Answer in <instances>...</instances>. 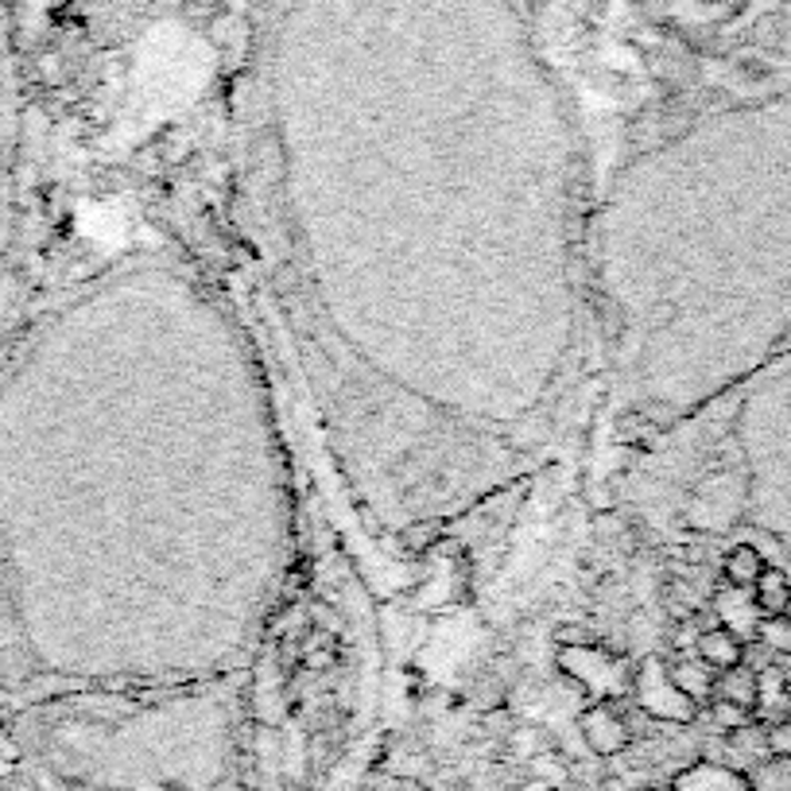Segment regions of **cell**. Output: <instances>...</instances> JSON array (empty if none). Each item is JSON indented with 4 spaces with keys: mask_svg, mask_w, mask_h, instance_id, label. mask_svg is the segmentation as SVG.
<instances>
[{
    "mask_svg": "<svg viewBox=\"0 0 791 791\" xmlns=\"http://www.w3.org/2000/svg\"><path fill=\"white\" fill-rule=\"evenodd\" d=\"M632 691H637V707L660 722H694L699 718V707L671 683V671L660 660L640 663V671L632 676Z\"/></svg>",
    "mask_w": 791,
    "mask_h": 791,
    "instance_id": "1",
    "label": "cell"
},
{
    "mask_svg": "<svg viewBox=\"0 0 791 791\" xmlns=\"http://www.w3.org/2000/svg\"><path fill=\"white\" fill-rule=\"evenodd\" d=\"M562 668L570 671V676L582 683V691H594V694H617L625 691V687L632 683V676H625L621 660H613V656L598 652L594 645L586 648H562Z\"/></svg>",
    "mask_w": 791,
    "mask_h": 791,
    "instance_id": "2",
    "label": "cell"
},
{
    "mask_svg": "<svg viewBox=\"0 0 791 791\" xmlns=\"http://www.w3.org/2000/svg\"><path fill=\"white\" fill-rule=\"evenodd\" d=\"M578 730H582V741L594 757H617L629 749L632 741V726L613 702H594V707L582 710L578 718Z\"/></svg>",
    "mask_w": 791,
    "mask_h": 791,
    "instance_id": "3",
    "label": "cell"
},
{
    "mask_svg": "<svg viewBox=\"0 0 791 791\" xmlns=\"http://www.w3.org/2000/svg\"><path fill=\"white\" fill-rule=\"evenodd\" d=\"M714 609H718V621H722V629L738 632L741 640H757V629H761V609H757L753 601V590H741V586H730L726 582L722 590H718L714 598Z\"/></svg>",
    "mask_w": 791,
    "mask_h": 791,
    "instance_id": "4",
    "label": "cell"
},
{
    "mask_svg": "<svg viewBox=\"0 0 791 791\" xmlns=\"http://www.w3.org/2000/svg\"><path fill=\"white\" fill-rule=\"evenodd\" d=\"M671 791H753L746 772L726 769V764H691L671 780Z\"/></svg>",
    "mask_w": 791,
    "mask_h": 791,
    "instance_id": "5",
    "label": "cell"
},
{
    "mask_svg": "<svg viewBox=\"0 0 791 791\" xmlns=\"http://www.w3.org/2000/svg\"><path fill=\"white\" fill-rule=\"evenodd\" d=\"M757 694H761V671L738 663V668H726L714 676V699L710 702H730V707L757 714Z\"/></svg>",
    "mask_w": 791,
    "mask_h": 791,
    "instance_id": "6",
    "label": "cell"
},
{
    "mask_svg": "<svg viewBox=\"0 0 791 791\" xmlns=\"http://www.w3.org/2000/svg\"><path fill=\"white\" fill-rule=\"evenodd\" d=\"M699 660H707L714 671H726V668H738V663H746V640L738 637V632L730 629H707L699 632Z\"/></svg>",
    "mask_w": 791,
    "mask_h": 791,
    "instance_id": "7",
    "label": "cell"
},
{
    "mask_svg": "<svg viewBox=\"0 0 791 791\" xmlns=\"http://www.w3.org/2000/svg\"><path fill=\"white\" fill-rule=\"evenodd\" d=\"M791 714V687L784 679V671L780 668H769L761 671V694H757V722L772 726L780 722V718Z\"/></svg>",
    "mask_w": 791,
    "mask_h": 791,
    "instance_id": "8",
    "label": "cell"
},
{
    "mask_svg": "<svg viewBox=\"0 0 791 791\" xmlns=\"http://www.w3.org/2000/svg\"><path fill=\"white\" fill-rule=\"evenodd\" d=\"M668 671H671V683H676L679 691H683L687 699L694 702V707H699V702L714 699V676H718V671L710 668L707 660H699V656H694V660H679L676 668H668Z\"/></svg>",
    "mask_w": 791,
    "mask_h": 791,
    "instance_id": "9",
    "label": "cell"
},
{
    "mask_svg": "<svg viewBox=\"0 0 791 791\" xmlns=\"http://www.w3.org/2000/svg\"><path fill=\"white\" fill-rule=\"evenodd\" d=\"M753 601H757V609H761V617L791 613V582H788L784 570L764 567V575L753 582Z\"/></svg>",
    "mask_w": 791,
    "mask_h": 791,
    "instance_id": "10",
    "label": "cell"
},
{
    "mask_svg": "<svg viewBox=\"0 0 791 791\" xmlns=\"http://www.w3.org/2000/svg\"><path fill=\"white\" fill-rule=\"evenodd\" d=\"M764 555L757 551V547H749V544H741V547H730L726 551V559H722V575H726V582L730 586H741V590H753V582L764 575Z\"/></svg>",
    "mask_w": 791,
    "mask_h": 791,
    "instance_id": "11",
    "label": "cell"
},
{
    "mask_svg": "<svg viewBox=\"0 0 791 791\" xmlns=\"http://www.w3.org/2000/svg\"><path fill=\"white\" fill-rule=\"evenodd\" d=\"M753 791H791V757H769L746 772Z\"/></svg>",
    "mask_w": 791,
    "mask_h": 791,
    "instance_id": "12",
    "label": "cell"
},
{
    "mask_svg": "<svg viewBox=\"0 0 791 791\" xmlns=\"http://www.w3.org/2000/svg\"><path fill=\"white\" fill-rule=\"evenodd\" d=\"M757 640L769 645L772 652H784L791 656V613H780V617H764L761 629H757Z\"/></svg>",
    "mask_w": 791,
    "mask_h": 791,
    "instance_id": "13",
    "label": "cell"
},
{
    "mask_svg": "<svg viewBox=\"0 0 791 791\" xmlns=\"http://www.w3.org/2000/svg\"><path fill=\"white\" fill-rule=\"evenodd\" d=\"M531 772H536V780L547 788H559L562 780H567V764L559 761V753H547V749H539V753L531 757Z\"/></svg>",
    "mask_w": 791,
    "mask_h": 791,
    "instance_id": "14",
    "label": "cell"
},
{
    "mask_svg": "<svg viewBox=\"0 0 791 791\" xmlns=\"http://www.w3.org/2000/svg\"><path fill=\"white\" fill-rule=\"evenodd\" d=\"M710 714H714V722L722 726L726 733L738 730V726H746V722H753V714H749V710L730 707V702H710Z\"/></svg>",
    "mask_w": 791,
    "mask_h": 791,
    "instance_id": "15",
    "label": "cell"
},
{
    "mask_svg": "<svg viewBox=\"0 0 791 791\" xmlns=\"http://www.w3.org/2000/svg\"><path fill=\"white\" fill-rule=\"evenodd\" d=\"M769 753L772 757H791V714L769 726Z\"/></svg>",
    "mask_w": 791,
    "mask_h": 791,
    "instance_id": "16",
    "label": "cell"
}]
</instances>
